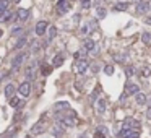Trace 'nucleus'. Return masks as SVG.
I'll return each mask as SVG.
<instances>
[{"mask_svg":"<svg viewBox=\"0 0 151 138\" xmlns=\"http://www.w3.org/2000/svg\"><path fill=\"white\" fill-rule=\"evenodd\" d=\"M28 57V54H25V52H20L16 57H15L13 60H11V71H15V70H18V68L21 67V64L25 62V59Z\"/></svg>","mask_w":151,"mask_h":138,"instance_id":"1","label":"nucleus"},{"mask_svg":"<svg viewBox=\"0 0 151 138\" xmlns=\"http://www.w3.org/2000/svg\"><path fill=\"white\" fill-rule=\"evenodd\" d=\"M44 128H46V124H44V119H41V120H38L34 125L31 127V130H29V133L31 135H41V133H44Z\"/></svg>","mask_w":151,"mask_h":138,"instance_id":"2","label":"nucleus"},{"mask_svg":"<svg viewBox=\"0 0 151 138\" xmlns=\"http://www.w3.org/2000/svg\"><path fill=\"white\" fill-rule=\"evenodd\" d=\"M18 93H20L23 98H28L29 94H31V85H29V81H23L20 86H18Z\"/></svg>","mask_w":151,"mask_h":138,"instance_id":"3","label":"nucleus"},{"mask_svg":"<svg viewBox=\"0 0 151 138\" xmlns=\"http://www.w3.org/2000/svg\"><path fill=\"white\" fill-rule=\"evenodd\" d=\"M47 28H49V25H47L46 20H41V21L36 23V34L38 36H44L47 31Z\"/></svg>","mask_w":151,"mask_h":138,"instance_id":"4","label":"nucleus"},{"mask_svg":"<svg viewBox=\"0 0 151 138\" xmlns=\"http://www.w3.org/2000/svg\"><path fill=\"white\" fill-rule=\"evenodd\" d=\"M50 133H52L54 137L60 138V137H63V133H65V127H63V125L60 124V122H57V124L52 127V130H50Z\"/></svg>","mask_w":151,"mask_h":138,"instance_id":"5","label":"nucleus"},{"mask_svg":"<svg viewBox=\"0 0 151 138\" xmlns=\"http://www.w3.org/2000/svg\"><path fill=\"white\" fill-rule=\"evenodd\" d=\"M125 93H127V94H138V93H140V86H138V85H135V83H130V81H128V83H127V85H125Z\"/></svg>","mask_w":151,"mask_h":138,"instance_id":"6","label":"nucleus"},{"mask_svg":"<svg viewBox=\"0 0 151 138\" xmlns=\"http://www.w3.org/2000/svg\"><path fill=\"white\" fill-rule=\"evenodd\" d=\"M67 2L68 0H59V4H57V11H59V15L67 13V10L70 8V5H68Z\"/></svg>","mask_w":151,"mask_h":138,"instance_id":"7","label":"nucleus"},{"mask_svg":"<svg viewBox=\"0 0 151 138\" xmlns=\"http://www.w3.org/2000/svg\"><path fill=\"white\" fill-rule=\"evenodd\" d=\"M88 67H89V64L84 59H81V60H78V64H77V73H80V75H83L84 71L88 70Z\"/></svg>","mask_w":151,"mask_h":138,"instance_id":"8","label":"nucleus"},{"mask_svg":"<svg viewBox=\"0 0 151 138\" xmlns=\"http://www.w3.org/2000/svg\"><path fill=\"white\" fill-rule=\"evenodd\" d=\"M16 16L20 18L21 21H26V20L29 18V10H28V8H18Z\"/></svg>","mask_w":151,"mask_h":138,"instance_id":"9","label":"nucleus"},{"mask_svg":"<svg viewBox=\"0 0 151 138\" xmlns=\"http://www.w3.org/2000/svg\"><path fill=\"white\" fill-rule=\"evenodd\" d=\"M135 101H137V104L138 106H145L146 104V101H148V96L145 94V93H138V94H135Z\"/></svg>","mask_w":151,"mask_h":138,"instance_id":"10","label":"nucleus"},{"mask_svg":"<svg viewBox=\"0 0 151 138\" xmlns=\"http://www.w3.org/2000/svg\"><path fill=\"white\" fill-rule=\"evenodd\" d=\"M148 10H150V4H148V2H141V4L137 5L138 13H148Z\"/></svg>","mask_w":151,"mask_h":138,"instance_id":"11","label":"nucleus"},{"mask_svg":"<svg viewBox=\"0 0 151 138\" xmlns=\"http://www.w3.org/2000/svg\"><path fill=\"white\" fill-rule=\"evenodd\" d=\"M128 7H130V4H128V2H119V4L114 7V10H117V11H125V10H128Z\"/></svg>","mask_w":151,"mask_h":138,"instance_id":"12","label":"nucleus"},{"mask_svg":"<svg viewBox=\"0 0 151 138\" xmlns=\"http://www.w3.org/2000/svg\"><path fill=\"white\" fill-rule=\"evenodd\" d=\"M10 106H11V107H16V109H20L21 106H25V101L18 99V98H11V99H10Z\"/></svg>","mask_w":151,"mask_h":138,"instance_id":"13","label":"nucleus"},{"mask_svg":"<svg viewBox=\"0 0 151 138\" xmlns=\"http://www.w3.org/2000/svg\"><path fill=\"white\" fill-rule=\"evenodd\" d=\"M106 132H107L106 127H98L94 132V138H106Z\"/></svg>","mask_w":151,"mask_h":138,"instance_id":"14","label":"nucleus"},{"mask_svg":"<svg viewBox=\"0 0 151 138\" xmlns=\"http://www.w3.org/2000/svg\"><path fill=\"white\" fill-rule=\"evenodd\" d=\"M84 49L86 50H96V42L93 39H86V41H84Z\"/></svg>","mask_w":151,"mask_h":138,"instance_id":"15","label":"nucleus"},{"mask_svg":"<svg viewBox=\"0 0 151 138\" xmlns=\"http://www.w3.org/2000/svg\"><path fill=\"white\" fill-rule=\"evenodd\" d=\"M13 93H15V86L13 85H7V86H5V96H7L8 99L13 98Z\"/></svg>","mask_w":151,"mask_h":138,"instance_id":"16","label":"nucleus"},{"mask_svg":"<svg viewBox=\"0 0 151 138\" xmlns=\"http://www.w3.org/2000/svg\"><path fill=\"white\" fill-rule=\"evenodd\" d=\"M68 107H70V104L65 103V101H62V103H57L55 106H54V109L60 112V110H65V109H68Z\"/></svg>","mask_w":151,"mask_h":138,"instance_id":"17","label":"nucleus"},{"mask_svg":"<svg viewBox=\"0 0 151 138\" xmlns=\"http://www.w3.org/2000/svg\"><path fill=\"white\" fill-rule=\"evenodd\" d=\"M62 64H63V57L60 55V54H59V55H55V57L52 59V67H60Z\"/></svg>","mask_w":151,"mask_h":138,"instance_id":"18","label":"nucleus"},{"mask_svg":"<svg viewBox=\"0 0 151 138\" xmlns=\"http://www.w3.org/2000/svg\"><path fill=\"white\" fill-rule=\"evenodd\" d=\"M11 16H13V13H10V11L7 10L4 15H2V16H0V21H2V23H8L11 20Z\"/></svg>","mask_w":151,"mask_h":138,"instance_id":"19","label":"nucleus"},{"mask_svg":"<svg viewBox=\"0 0 151 138\" xmlns=\"http://www.w3.org/2000/svg\"><path fill=\"white\" fill-rule=\"evenodd\" d=\"M34 65H36V64L29 65V67L26 68V78H28V80H29V78H31V80L34 78Z\"/></svg>","mask_w":151,"mask_h":138,"instance_id":"20","label":"nucleus"},{"mask_svg":"<svg viewBox=\"0 0 151 138\" xmlns=\"http://www.w3.org/2000/svg\"><path fill=\"white\" fill-rule=\"evenodd\" d=\"M41 73L44 75V76L50 75V73H52V67H50V65H42V67H41Z\"/></svg>","mask_w":151,"mask_h":138,"instance_id":"21","label":"nucleus"},{"mask_svg":"<svg viewBox=\"0 0 151 138\" xmlns=\"http://www.w3.org/2000/svg\"><path fill=\"white\" fill-rule=\"evenodd\" d=\"M98 112L99 114H104L106 112V101L104 99H99L98 101Z\"/></svg>","mask_w":151,"mask_h":138,"instance_id":"22","label":"nucleus"},{"mask_svg":"<svg viewBox=\"0 0 151 138\" xmlns=\"http://www.w3.org/2000/svg\"><path fill=\"white\" fill-rule=\"evenodd\" d=\"M106 13H107V11H106V8H102V7H98V8H96V16H98L99 20H102V18L106 16Z\"/></svg>","mask_w":151,"mask_h":138,"instance_id":"23","label":"nucleus"},{"mask_svg":"<svg viewBox=\"0 0 151 138\" xmlns=\"http://www.w3.org/2000/svg\"><path fill=\"white\" fill-rule=\"evenodd\" d=\"M55 34H57V28H55V26H50L49 33H47V39H49V41H52V39L55 38Z\"/></svg>","mask_w":151,"mask_h":138,"instance_id":"24","label":"nucleus"},{"mask_svg":"<svg viewBox=\"0 0 151 138\" xmlns=\"http://www.w3.org/2000/svg\"><path fill=\"white\" fill-rule=\"evenodd\" d=\"M7 7H8V2L7 0H0V16L7 11Z\"/></svg>","mask_w":151,"mask_h":138,"instance_id":"25","label":"nucleus"},{"mask_svg":"<svg viewBox=\"0 0 151 138\" xmlns=\"http://www.w3.org/2000/svg\"><path fill=\"white\" fill-rule=\"evenodd\" d=\"M26 42H28V41H26V38H20V39H18V42L15 44V49H21V47L25 46Z\"/></svg>","mask_w":151,"mask_h":138,"instance_id":"26","label":"nucleus"},{"mask_svg":"<svg viewBox=\"0 0 151 138\" xmlns=\"http://www.w3.org/2000/svg\"><path fill=\"white\" fill-rule=\"evenodd\" d=\"M141 41H143L145 44H150L151 42V34L150 33H143V34H141Z\"/></svg>","mask_w":151,"mask_h":138,"instance_id":"27","label":"nucleus"},{"mask_svg":"<svg viewBox=\"0 0 151 138\" xmlns=\"http://www.w3.org/2000/svg\"><path fill=\"white\" fill-rule=\"evenodd\" d=\"M125 75H127V76H128V78H132V76H133V75H135V68L132 67V65H128V67L125 68Z\"/></svg>","mask_w":151,"mask_h":138,"instance_id":"28","label":"nucleus"},{"mask_svg":"<svg viewBox=\"0 0 151 138\" xmlns=\"http://www.w3.org/2000/svg\"><path fill=\"white\" fill-rule=\"evenodd\" d=\"M23 34V28L21 26H16V28L11 29V36H21Z\"/></svg>","mask_w":151,"mask_h":138,"instance_id":"29","label":"nucleus"},{"mask_svg":"<svg viewBox=\"0 0 151 138\" xmlns=\"http://www.w3.org/2000/svg\"><path fill=\"white\" fill-rule=\"evenodd\" d=\"M104 73L109 75V76H111V75H114V67H112V65H104Z\"/></svg>","mask_w":151,"mask_h":138,"instance_id":"30","label":"nucleus"},{"mask_svg":"<svg viewBox=\"0 0 151 138\" xmlns=\"http://www.w3.org/2000/svg\"><path fill=\"white\" fill-rule=\"evenodd\" d=\"M31 50H33V52H38V50H39V41H36V39H34V41H31Z\"/></svg>","mask_w":151,"mask_h":138,"instance_id":"31","label":"nucleus"},{"mask_svg":"<svg viewBox=\"0 0 151 138\" xmlns=\"http://www.w3.org/2000/svg\"><path fill=\"white\" fill-rule=\"evenodd\" d=\"M86 52H88L86 49H83V50H78V52L75 54V57H77V59H84V55H86Z\"/></svg>","mask_w":151,"mask_h":138,"instance_id":"32","label":"nucleus"},{"mask_svg":"<svg viewBox=\"0 0 151 138\" xmlns=\"http://www.w3.org/2000/svg\"><path fill=\"white\" fill-rule=\"evenodd\" d=\"M80 2H81V7H83L84 10L91 7V2H89V0H80Z\"/></svg>","mask_w":151,"mask_h":138,"instance_id":"33","label":"nucleus"},{"mask_svg":"<svg viewBox=\"0 0 151 138\" xmlns=\"http://www.w3.org/2000/svg\"><path fill=\"white\" fill-rule=\"evenodd\" d=\"M98 94H99V89H94V91H93V94H91V103H94V99L98 98Z\"/></svg>","mask_w":151,"mask_h":138,"instance_id":"34","label":"nucleus"},{"mask_svg":"<svg viewBox=\"0 0 151 138\" xmlns=\"http://www.w3.org/2000/svg\"><path fill=\"white\" fill-rule=\"evenodd\" d=\"M141 73H143V76H150V75H151V70H150V68H148V67H145Z\"/></svg>","mask_w":151,"mask_h":138,"instance_id":"35","label":"nucleus"},{"mask_svg":"<svg viewBox=\"0 0 151 138\" xmlns=\"http://www.w3.org/2000/svg\"><path fill=\"white\" fill-rule=\"evenodd\" d=\"M125 99H127V93H125V94H122V96L119 98V101H120V103H125Z\"/></svg>","mask_w":151,"mask_h":138,"instance_id":"36","label":"nucleus"},{"mask_svg":"<svg viewBox=\"0 0 151 138\" xmlns=\"http://www.w3.org/2000/svg\"><path fill=\"white\" fill-rule=\"evenodd\" d=\"M93 71H94V73H98V71H99V65H93Z\"/></svg>","mask_w":151,"mask_h":138,"instance_id":"37","label":"nucleus"},{"mask_svg":"<svg viewBox=\"0 0 151 138\" xmlns=\"http://www.w3.org/2000/svg\"><path fill=\"white\" fill-rule=\"evenodd\" d=\"M81 33H83V34H86V33H88V26H86V25L81 28Z\"/></svg>","mask_w":151,"mask_h":138,"instance_id":"38","label":"nucleus"},{"mask_svg":"<svg viewBox=\"0 0 151 138\" xmlns=\"http://www.w3.org/2000/svg\"><path fill=\"white\" fill-rule=\"evenodd\" d=\"M146 115L151 117V106H148V110H146Z\"/></svg>","mask_w":151,"mask_h":138,"instance_id":"39","label":"nucleus"},{"mask_svg":"<svg viewBox=\"0 0 151 138\" xmlns=\"http://www.w3.org/2000/svg\"><path fill=\"white\" fill-rule=\"evenodd\" d=\"M78 138H88V137H86V133H81V135H78Z\"/></svg>","mask_w":151,"mask_h":138,"instance_id":"40","label":"nucleus"},{"mask_svg":"<svg viewBox=\"0 0 151 138\" xmlns=\"http://www.w3.org/2000/svg\"><path fill=\"white\" fill-rule=\"evenodd\" d=\"M145 23H148V25H151V18H146V20H145Z\"/></svg>","mask_w":151,"mask_h":138,"instance_id":"41","label":"nucleus"},{"mask_svg":"<svg viewBox=\"0 0 151 138\" xmlns=\"http://www.w3.org/2000/svg\"><path fill=\"white\" fill-rule=\"evenodd\" d=\"M135 4H141V2H145V0H133Z\"/></svg>","mask_w":151,"mask_h":138,"instance_id":"42","label":"nucleus"},{"mask_svg":"<svg viewBox=\"0 0 151 138\" xmlns=\"http://www.w3.org/2000/svg\"><path fill=\"white\" fill-rule=\"evenodd\" d=\"M2 34H4V31H2V29H0V38H2Z\"/></svg>","mask_w":151,"mask_h":138,"instance_id":"43","label":"nucleus"},{"mask_svg":"<svg viewBox=\"0 0 151 138\" xmlns=\"http://www.w3.org/2000/svg\"><path fill=\"white\" fill-rule=\"evenodd\" d=\"M13 2H15V4H18V2H20V0H13Z\"/></svg>","mask_w":151,"mask_h":138,"instance_id":"44","label":"nucleus"},{"mask_svg":"<svg viewBox=\"0 0 151 138\" xmlns=\"http://www.w3.org/2000/svg\"><path fill=\"white\" fill-rule=\"evenodd\" d=\"M135 138H140V137H135Z\"/></svg>","mask_w":151,"mask_h":138,"instance_id":"45","label":"nucleus"},{"mask_svg":"<svg viewBox=\"0 0 151 138\" xmlns=\"http://www.w3.org/2000/svg\"><path fill=\"white\" fill-rule=\"evenodd\" d=\"M0 78H2V75H0Z\"/></svg>","mask_w":151,"mask_h":138,"instance_id":"46","label":"nucleus"}]
</instances>
